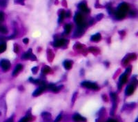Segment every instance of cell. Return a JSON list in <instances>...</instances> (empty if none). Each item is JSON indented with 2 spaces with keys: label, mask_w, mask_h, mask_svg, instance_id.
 Wrapping results in <instances>:
<instances>
[{
  "label": "cell",
  "mask_w": 138,
  "mask_h": 122,
  "mask_svg": "<svg viewBox=\"0 0 138 122\" xmlns=\"http://www.w3.org/2000/svg\"><path fill=\"white\" fill-rule=\"evenodd\" d=\"M85 32V30L84 28H81V27H77L76 30L75 31V32L73 34V37L74 38H80L81 37V36L84 35Z\"/></svg>",
  "instance_id": "30bf717a"
},
{
  "label": "cell",
  "mask_w": 138,
  "mask_h": 122,
  "mask_svg": "<svg viewBox=\"0 0 138 122\" xmlns=\"http://www.w3.org/2000/svg\"><path fill=\"white\" fill-rule=\"evenodd\" d=\"M0 32L2 33V34H6L8 33V29H7V28L6 26L0 24Z\"/></svg>",
  "instance_id": "cb8c5ba5"
},
{
  "label": "cell",
  "mask_w": 138,
  "mask_h": 122,
  "mask_svg": "<svg viewBox=\"0 0 138 122\" xmlns=\"http://www.w3.org/2000/svg\"><path fill=\"white\" fill-rule=\"evenodd\" d=\"M23 42L24 44H28L29 42V39L28 38H25L24 39H23Z\"/></svg>",
  "instance_id": "7bdbcfd3"
},
{
  "label": "cell",
  "mask_w": 138,
  "mask_h": 122,
  "mask_svg": "<svg viewBox=\"0 0 138 122\" xmlns=\"http://www.w3.org/2000/svg\"><path fill=\"white\" fill-rule=\"evenodd\" d=\"M62 114H59V115L57 117V118L55 119V120L54 121V122H61V120H62Z\"/></svg>",
  "instance_id": "d6a6232c"
},
{
  "label": "cell",
  "mask_w": 138,
  "mask_h": 122,
  "mask_svg": "<svg viewBox=\"0 0 138 122\" xmlns=\"http://www.w3.org/2000/svg\"><path fill=\"white\" fill-rule=\"evenodd\" d=\"M47 55H48V60L49 61V62H52L53 58H54V54L52 52L51 49H48L47 51Z\"/></svg>",
  "instance_id": "44dd1931"
},
{
  "label": "cell",
  "mask_w": 138,
  "mask_h": 122,
  "mask_svg": "<svg viewBox=\"0 0 138 122\" xmlns=\"http://www.w3.org/2000/svg\"><path fill=\"white\" fill-rule=\"evenodd\" d=\"M106 122H117L116 120H115L113 119H108V121Z\"/></svg>",
  "instance_id": "7dc6e473"
},
{
  "label": "cell",
  "mask_w": 138,
  "mask_h": 122,
  "mask_svg": "<svg viewBox=\"0 0 138 122\" xmlns=\"http://www.w3.org/2000/svg\"><path fill=\"white\" fill-rule=\"evenodd\" d=\"M74 21L76 23L78 27H81L85 28L86 27V24L84 21V18L81 12H76L74 16Z\"/></svg>",
  "instance_id": "7a4b0ae2"
},
{
  "label": "cell",
  "mask_w": 138,
  "mask_h": 122,
  "mask_svg": "<svg viewBox=\"0 0 138 122\" xmlns=\"http://www.w3.org/2000/svg\"><path fill=\"white\" fill-rule=\"evenodd\" d=\"M77 7H78L79 10L83 13L89 14L91 12V10H90V8H88L86 1H82L81 3H80L77 6Z\"/></svg>",
  "instance_id": "5b68a950"
},
{
  "label": "cell",
  "mask_w": 138,
  "mask_h": 122,
  "mask_svg": "<svg viewBox=\"0 0 138 122\" xmlns=\"http://www.w3.org/2000/svg\"><path fill=\"white\" fill-rule=\"evenodd\" d=\"M32 54H33V53H32V49H30L28 52H26L24 55L22 56V59H24V60H28V59L30 60V56H31V55H32Z\"/></svg>",
  "instance_id": "d6986e66"
},
{
  "label": "cell",
  "mask_w": 138,
  "mask_h": 122,
  "mask_svg": "<svg viewBox=\"0 0 138 122\" xmlns=\"http://www.w3.org/2000/svg\"><path fill=\"white\" fill-rule=\"evenodd\" d=\"M64 34L65 35H68V34L71 33V32L72 25L70 24H66V25H64Z\"/></svg>",
  "instance_id": "2e32d148"
},
{
  "label": "cell",
  "mask_w": 138,
  "mask_h": 122,
  "mask_svg": "<svg viewBox=\"0 0 138 122\" xmlns=\"http://www.w3.org/2000/svg\"><path fill=\"white\" fill-rule=\"evenodd\" d=\"M4 18H5V16L4 14V12H0V22H2V21L4 20Z\"/></svg>",
  "instance_id": "8d00e7d4"
},
{
  "label": "cell",
  "mask_w": 138,
  "mask_h": 122,
  "mask_svg": "<svg viewBox=\"0 0 138 122\" xmlns=\"http://www.w3.org/2000/svg\"><path fill=\"white\" fill-rule=\"evenodd\" d=\"M8 5V0H0V7L5 8Z\"/></svg>",
  "instance_id": "83f0119b"
},
{
  "label": "cell",
  "mask_w": 138,
  "mask_h": 122,
  "mask_svg": "<svg viewBox=\"0 0 138 122\" xmlns=\"http://www.w3.org/2000/svg\"><path fill=\"white\" fill-rule=\"evenodd\" d=\"M71 17V12L70 10H68V11H66L65 12V18H70Z\"/></svg>",
  "instance_id": "836d02e7"
},
{
  "label": "cell",
  "mask_w": 138,
  "mask_h": 122,
  "mask_svg": "<svg viewBox=\"0 0 138 122\" xmlns=\"http://www.w3.org/2000/svg\"><path fill=\"white\" fill-rule=\"evenodd\" d=\"M83 47H84V45L80 43H75V46H74V49H76V50H80V49H81L83 48Z\"/></svg>",
  "instance_id": "4316f807"
},
{
  "label": "cell",
  "mask_w": 138,
  "mask_h": 122,
  "mask_svg": "<svg viewBox=\"0 0 138 122\" xmlns=\"http://www.w3.org/2000/svg\"><path fill=\"white\" fill-rule=\"evenodd\" d=\"M15 4H19L22 6L25 5V0H14Z\"/></svg>",
  "instance_id": "f1b7e54d"
},
{
  "label": "cell",
  "mask_w": 138,
  "mask_h": 122,
  "mask_svg": "<svg viewBox=\"0 0 138 122\" xmlns=\"http://www.w3.org/2000/svg\"><path fill=\"white\" fill-rule=\"evenodd\" d=\"M51 69L48 66H44L42 69V73L44 75H46L48 73H51Z\"/></svg>",
  "instance_id": "7402d4cb"
},
{
  "label": "cell",
  "mask_w": 138,
  "mask_h": 122,
  "mask_svg": "<svg viewBox=\"0 0 138 122\" xmlns=\"http://www.w3.org/2000/svg\"><path fill=\"white\" fill-rule=\"evenodd\" d=\"M128 80V75H126V73H123L122 75L120 76L119 79V83H118V89L119 91L121 90L123 85H124Z\"/></svg>",
  "instance_id": "ba28073f"
},
{
  "label": "cell",
  "mask_w": 138,
  "mask_h": 122,
  "mask_svg": "<svg viewBox=\"0 0 138 122\" xmlns=\"http://www.w3.org/2000/svg\"><path fill=\"white\" fill-rule=\"evenodd\" d=\"M6 38L4 37H2V36H0V42H3Z\"/></svg>",
  "instance_id": "bcb514c9"
},
{
  "label": "cell",
  "mask_w": 138,
  "mask_h": 122,
  "mask_svg": "<svg viewBox=\"0 0 138 122\" xmlns=\"http://www.w3.org/2000/svg\"><path fill=\"white\" fill-rule=\"evenodd\" d=\"M128 56H129V58H130V60H135L136 58H137V56H136V54H134V53H132V54H128Z\"/></svg>",
  "instance_id": "4dcf8cb0"
},
{
  "label": "cell",
  "mask_w": 138,
  "mask_h": 122,
  "mask_svg": "<svg viewBox=\"0 0 138 122\" xmlns=\"http://www.w3.org/2000/svg\"><path fill=\"white\" fill-rule=\"evenodd\" d=\"M42 117L44 120L49 121L51 119V114L50 113H48V112H43L42 113Z\"/></svg>",
  "instance_id": "ffe728a7"
},
{
  "label": "cell",
  "mask_w": 138,
  "mask_h": 122,
  "mask_svg": "<svg viewBox=\"0 0 138 122\" xmlns=\"http://www.w3.org/2000/svg\"><path fill=\"white\" fill-rule=\"evenodd\" d=\"M129 10V6L128 4L122 2L117 6V8L115 9L114 16L115 19L117 20H122L124 19V17L126 16L127 12Z\"/></svg>",
  "instance_id": "6da1fadb"
},
{
  "label": "cell",
  "mask_w": 138,
  "mask_h": 122,
  "mask_svg": "<svg viewBox=\"0 0 138 122\" xmlns=\"http://www.w3.org/2000/svg\"><path fill=\"white\" fill-rule=\"evenodd\" d=\"M63 88V86H57L53 84H51V85H47V89H49L53 93H58L60 90Z\"/></svg>",
  "instance_id": "8fae6325"
},
{
  "label": "cell",
  "mask_w": 138,
  "mask_h": 122,
  "mask_svg": "<svg viewBox=\"0 0 138 122\" xmlns=\"http://www.w3.org/2000/svg\"><path fill=\"white\" fill-rule=\"evenodd\" d=\"M95 7L96 8H103V6L99 3V1H98V0H97L96 2H95Z\"/></svg>",
  "instance_id": "1f68e13d"
},
{
  "label": "cell",
  "mask_w": 138,
  "mask_h": 122,
  "mask_svg": "<svg viewBox=\"0 0 138 122\" xmlns=\"http://www.w3.org/2000/svg\"><path fill=\"white\" fill-rule=\"evenodd\" d=\"M102 39V35L100 34V33H97L94 35H93L91 38V41L92 42L97 43L101 41Z\"/></svg>",
  "instance_id": "9a60e30c"
},
{
  "label": "cell",
  "mask_w": 138,
  "mask_h": 122,
  "mask_svg": "<svg viewBox=\"0 0 138 122\" xmlns=\"http://www.w3.org/2000/svg\"><path fill=\"white\" fill-rule=\"evenodd\" d=\"M38 67H35L33 68H32V71H33L34 74H36L37 73V71H38Z\"/></svg>",
  "instance_id": "f35d334b"
},
{
  "label": "cell",
  "mask_w": 138,
  "mask_h": 122,
  "mask_svg": "<svg viewBox=\"0 0 138 122\" xmlns=\"http://www.w3.org/2000/svg\"><path fill=\"white\" fill-rule=\"evenodd\" d=\"M4 122H14V121H13V117H10L9 119H8L7 120H6V121Z\"/></svg>",
  "instance_id": "b9f144b4"
},
{
  "label": "cell",
  "mask_w": 138,
  "mask_h": 122,
  "mask_svg": "<svg viewBox=\"0 0 138 122\" xmlns=\"http://www.w3.org/2000/svg\"><path fill=\"white\" fill-rule=\"evenodd\" d=\"M88 51L91 53H93V54H97V53H99V49H97V47H91L88 48Z\"/></svg>",
  "instance_id": "d4e9b609"
},
{
  "label": "cell",
  "mask_w": 138,
  "mask_h": 122,
  "mask_svg": "<svg viewBox=\"0 0 138 122\" xmlns=\"http://www.w3.org/2000/svg\"><path fill=\"white\" fill-rule=\"evenodd\" d=\"M19 46H18V45L17 44H14V52L15 53H18L19 52Z\"/></svg>",
  "instance_id": "d590c367"
},
{
  "label": "cell",
  "mask_w": 138,
  "mask_h": 122,
  "mask_svg": "<svg viewBox=\"0 0 138 122\" xmlns=\"http://www.w3.org/2000/svg\"><path fill=\"white\" fill-rule=\"evenodd\" d=\"M81 86L85 87L89 89L93 90V91H99L100 90V87L99 86L97 85L96 83H93V82H88V81H85L81 82Z\"/></svg>",
  "instance_id": "277c9868"
},
{
  "label": "cell",
  "mask_w": 138,
  "mask_h": 122,
  "mask_svg": "<svg viewBox=\"0 0 138 122\" xmlns=\"http://www.w3.org/2000/svg\"><path fill=\"white\" fill-rule=\"evenodd\" d=\"M73 119L75 122H86V119L84 117H82L78 113H75L73 116Z\"/></svg>",
  "instance_id": "4fadbf2b"
},
{
  "label": "cell",
  "mask_w": 138,
  "mask_h": 122,
  "mask_svg": "<svg viewBox=\"0 0 138 122\" xmlns=\"http://www.w3.org/2000/svg\"><path fill=\"white\" fill-rule=\"evenodd\" d=\"M119 34H120L121 36H125V34H126V32H125L124 30L119 31Z\"/></svg>",
  "instance_id": "f6af8a7d"
},
{
  "label": "cell",
  "mask_w": 138,
  "mask_h": 122,
  "mask_svg": "<svg viewBox=\"0 0 138 122\" xmlns=\"http://www.w3.org/2000/svg\"><path fill=\"white\" fill-rule=\"evenodd\" d=\"M66 42H68V41L64 38H57L52 43V45L55 47H61L66 45Z\"/></svg>",
  "instance_id": "52a82bcc"
},
{
  "label": "cell",
  "mask_w": 138,
  "mask_h": 122,
  "mask_svg": "<svg viewBox=\"0 0 138 122\" xmlns=\"http://www.w3.org/2000/svg\"><path fill=\"white\" fill-rule=\"evenodd\" d=\"M102 98H103V99H104V101H106V102H107V101H108V98H107L106 95H102Z\"/></svg>",
  "instance_id": "c3c4849f"
},
{
  "label": "cell",
  "mask_w": 138,
  "mask_h": 122,
  "mask_svg": "<svg viewBox=\"0 0 138 122\" xmlns=\"http://www.w3.org/2000/svg\"><path fill=\"white\" fill-rule=\"evenodd\" d=\"M22 68H23V66L21 64L17 65L16 66V67L15 68L13 72V76H16V75H18L19 72L22 69Z\"/></svg>",
  "instance_id": "e0dca14e"
},
{
  "label": "cell",
  "mask_w": 138,
  "mask_h": 122,
  "mask_svg": "<svg viewBox=\"0 0 138 122\" xmlns=\"http://www.w3.org/2000/svg\"><path fill=\"white\" fill-rule=\"evenodd\" d=\"M103 17H104V14H102V13H100V14H98L95 17V21H99L103 19Z\"/></svg>",
  "instance_id": "f546056e"
},
{
  "label": "cell",
  "mask_w": 138,
  "mask_h": 122,
  "mask_svg": "<svg viewBox=\"0 0 138 122\" xmlns=\"http://www.w3.org/2000/svg\"><path fill=\"white\" fill-rule=\"evenodd\" d=\"M73 62L71 61H65L64 62V67L66 70H70L73 66Z\"/></svg>",
  "instance_id": "ac0fdd59"
},
{
  "label": "cell",
  "mask_w": 138,
  "mask_h": 122,
  "mask_svg": "<svg viewBox=\"0 0 138 122\" xmlns=\"http://www.w3.org/2000/svg\"><path fill=\"white\" fill-rule=\"evenodd\" d=\"M0 67L4 71H8L10 68V62L8 60L3 59L0 61Z\"/></svg>",
  "instance_id": "8992f818"
},
{
  "label": "cell",
  "mask_w": 138,
  "mask_h": 122,
  "mask_svg": "<svg viewBox=\"0 0 138 122\" xmlns=\"http://www.w3.org/2000/svg\"><path fill=\"white\" fill-rule=\"evenodd\" d=\"M130 58H129V57L128 55H126V57L124 58V59H123V61H122V64H123V65L126 66L128 64H129V62H130Z\"/></svg>",
  "instance_id": "484cf974"
},
{
  "label": "cell",
  "mask_w": 138,
  "mask_h": 122,
  "mask_svg": "<svg viewBox=\"0 0 138 122\" xmlns=\"http://www.w3.org/2000/svg\"><path fill=\"white\" fill-rule=\"evenodd\" d=\"M129 15L131 17H134L135 15H136V12L133 11V10H131V11H130L129 12Z\"/></svg>",
  "instance_id": "60d3db41"
},
{
  "label": "cell",
  "mask_w": 138,
  "mask_h": 122,
  "mask_svg": "<svg viewBox=\"0 0 138 122\" xmlns=\"http://www.w3.org/2000/svg\"><path fill=\"white\" fill-rule=\"evenodd\" d=\"M65 12H66V11L64 9L59 10V12H58V16H59L58 22H59V24L62 23L63 20L65 18Z\"/></svg>",
  "instance_id": "5bb4252c"
},
{
  "label": "cell",
  "mask_w": 138,
  "mask_h": 122,
  "mask_svg": "<svg viewBox=\"0 0 138 122\" xmlns=\"http://www.w3.org/2000/svg\"><path fill=\"white\" fill-rule=\"evenodd\" d=\"M46 89H47V85L40 86L38 89H37L35 91V92L33 93V96H34V97H37L39 95H40L41 94L43 93L44 91H45Z\"/></svg>",
  "instance_id": "9c48e42d"
},
{
  "label": "cell",
  "mask_w": 138,
  "mask_h": 122,
  "mask_svg": "<svg viewBox=\"0 0 138 122\" xmlns=\"http://www.w3.org/2000/svg\"><path fill=\"white\" fill-rule=\"evenodd\" d=\"M135 86L133 85H129L127 87H126V89L125 90V94H126V95H127V96H130V95H131L133 93L134 91H135Z\"/></svg>",
  "instance_id": "7c38bea8"
},
{
  "label": "cell",
  "mask_w": 138,
  "mask_h": 122,
  "mask_svg": "<svg viewBox=\"0 0 138 122\" xmlns=\"http://www.w3.org/2000/svg\"><path fill=\"white\" fill-rule=\"evenodd\" d=\"M6 47H7V45H6V43H0V54L4 52L5 51H6Z\"/></svg>",
  "instance_id": "603a6c76"
},
{
  "label": "cell",
  "mask_w": 138,
  "mask_h": 122,
  "mask_svg": "<svg viewBox=\"0 0 138 122\" xmlns=\"http://www.w3.org/2000/svg\"><path fill=\"white\" fill-rule=\"evenodd\" d=\"M77 93L75 92V93L73 94V98H72V103L74 104L75 103V99L77 98Z\"/></svg>",
  "instance_id": "74e56055"
},
{
  "label": "cell",
  "mask_w": 138,
  "mask_h": 122,
  "mask_svg": "<svg viewBox=\"0 0 138 122\" xmlns=\"http://www.w3.org/2000/svg\"><path fill=\"white\" fill-rule=\"evenodd\" d=\"M62 4L63 6H64V7H67V2L66 0H63L62 1Z\"/></svg>",
  "instance_id": "ee69618b"
},
{
  "label": "cell",
  "mask_w": 138,
  "mask_h": 122,
  "mask_svg": "<svg viewBox=\"0 0 138 122\" xmlns=\"http://www.w3.org/2000/svg\"><path fill=\"white\" fill-rule=\"evenodd\" d=\"M131 69H132L131 67H127V69H126V72H125L124 73H126V75H129V74L131 73Z\"/></svg>",
  "instance_id": "e575fe53"
},
{
  "label": "cell",
  "mask_w": 138,
  "mask_h": 122,
  "mask_svg": "<svg viewBox=\"0 0 138 122\" xmlns=\"http://www.w3.org/2000/svg\"><path fill=\"white\" fill-rule=\"evenodd\" d=\"M55 4H58V0H55Z\"/></svg>",
  "instance_id": "681fc988"
},
{
  "label": "cell",
  "mask_w": 138,
  "mask_h": 122,
  "mask_svg": "<svg viewBox=\"0 0 138 122\" xmlns=\"http://www.w3.org/2000/svg\"><path fill=\"white\" fill-rule=\"evenodd\" d=\"M6 103L4 98L0 99V122H1L6 115Z\"/></svg>",
  "instance_id": "3957f363"
},
{
  "label": "cell",
  "mask_w": 138,
  "mask_h": 122,
  "mask_svg": "<svg viewBox=\"0 0 138 122\" xmlns=\"http://www.w3.org/2000/svg\"><path fill=\"white\" fill-rule=\"evenodd\" d=\"M95 21H95L94 19H91V20L88 21V25H89V26H91V25H93V24H95Z\"/></svg>",
  "instance_id": "ab89813d"
}]
</instances>
